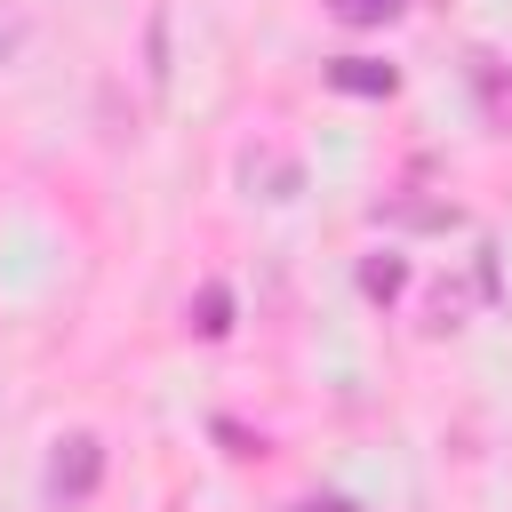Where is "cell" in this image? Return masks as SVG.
Masks as SVG:
<instances>
[{
  "mask_svg": "<svg viewBox=\"0 0 512 512\" xmlns=\"http://www.w3.org/2000/svg\"><path fill=\"white\" fill-rule=\"evenodd\" d=\"M96 480H104V440H96V432L56 440V456H48V496H56V504H88Z\"/></svg>",
  "mask_w": 512,
  "mask_h": 512,
  "instance_id": "cell-1",
  "label": "cell"
},
{
  "mask_svg": "<svg viewBox=\"0 0 512 512\" xmlns=\"http://www.w3.org/2000/svg\"><path fill=\"white\" fill-rule=\"evenodd\" d=\"M192 328H200V336H224V328H232V288H224V280H208V288L192 296Z\"/></svg>",
  "mask_w": 512,
  "mask_h": 512,
  "instance_id": "cell-4",
  "label": "cell"
},
{
  "mask_svg": "<svg viewBox=\"0 0 512 512\" xmlns=\"http://www.w3.org/2000/svg\"><path fill=\"white\" fill-rule=\"evenodd\" d=\"M328 80H336L344 96H392V80H400V72H392V64H376V56H336V64H328Z\"/></svg>",
  "mask_w": 512,
  "mask_h": 512,
  "instance_id": "cell-2",
  "label": "cell"
},
{
  "mask_svg": "<svg viewBox=\"0 0 512 512\" xmlns=\"http://www.w3.org/2000/svg\"><path fill=\"white\" fill-rule=\"evenodd\" d=\"M336 8V24H392L408 0H328Z\"/></svg>",
  "mask_w": 512,
  "mask_h": 512,
  "instance_id": "cell-6",
  "label": "cell"
},
{
  "mask_svg": "<svg viewBox=\"0 0 512 512\" xmlns=\"http://www.w3.org/2000/svg\"><path fill=\"white\" fill-rule=\"evenodd\" d=\"M296 512H360V504H344V496H312V504H296Z\"/></svg>",
  "mask_w": 512,
  "mask_h": 512,
  "instance_id": "cell-7",
  "label": "cell"
},
{
  "mask_svg": "<svg viewBox=\"0 0 512 512\" xmlns=\"http://www.w3.org/2000/svg\"><path fill=\"white\" fill-rule=\"evenodd\" d=\"M472 80H480V104H488V120H496V128H512V72H496L488 56H472Z\"/></svg>",
  "mask_w": 512,
  "mask_h": 512,
  "instance_id": "cell-3",
  "label": "cell"
},
{
  "mask_svg": "<svg viewBox=\"0 0 512 512\" xmlns=\"http://www.w3.org/2000/svg\"><path fill=\"white\" fill-rule=\"evenodd\" d=\"M360 288H368V296H400V288H408V264H400V256H368V264H360Z\"/></svg>",
  "mask_w": 512,
  "mask_h": 512,
  "instance_id": "cell-5",
  "label": "cell"
}]
</instances>
